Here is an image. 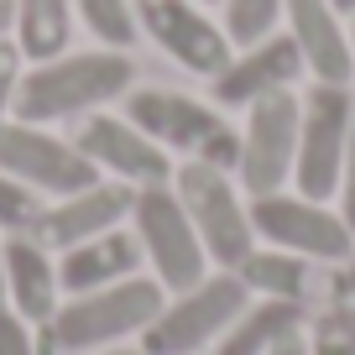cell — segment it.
<instances>
[{
    "instance_id": "1",
    "label": "cell",
    "mask_w": 355,
    "mask_h": 355,
    "mask_svg": "<svg viewBox=\"0 0 355 355\" xmlns=\"http://www.w3.org/2000/svg\"><path fill=\"white\" fill-rule=\"evenodd\" d=\"M131 89H136L131 53H115V47L58 53L47 63H26L21 94H16V121H37V125L84 121V115L125 100Z\"/></svg>"
},
{
    "instance_id": "2",
    "label": "cell",
    "mask_w": 355,
    "mask_h": 355,
    "mask_svg": "<svg viewBox=\"0 0 355 355\" xmlns=\"http://www.w3.org/2000/svg\"><path fill=\"white\" fill-rule=\"evenodd\" d=\"M167 288L157 277H125L115 288H94V293H73L63 298V309L53 313V324L42 334L47 355H94V350H115L125 340H141L146 324L162 313Z\"/></svg>"
},
{
    "instance_id": "3",
    "label": "cell",
    "mask_w": 355,
    "mask_h": 355,
    "mask_svg": "<svg viewBox=\"0 0 355 355\" xmlns=\"http://www.w3.org/2000/svg\"><path fill=\"white\" fill-rule=\"evenodd\" d=\"M121 105H125V121L141 125L173 162H209V167L235 173V157H241V125H235L214 100L183 94V89L146 84V89H131Z\"/></svg>"
},
{
    "instance_id": "4",
    "label": "cell",
    "mask_w": 355,
    "mask_h": 355,
    "mask_svg": "<svg viewBox=\"0 0 355 355\" xmlns=\"http://www.w3.org/2000/svg\"><path fill=\"white\" fill-rule=\"evenodd\" d=\"M251 303V288L241 282V272H220L214 266L204 282L183 293H167L162 313L146 324L141 345L146 355H209L220 345V334L241 319V309Z\"/></svg>"
},
{
    "instance_id": "5",
    "label": "cell",
    "mask_w": 355,
    "mask_h": 355,
    "mask_svg": "<svg viewBox=\"0 0 355 355\" xmlns=\"http://www.w3.org/2000/svg\"><path fill=\"white\" fill-rule=\"evenodd\" d=\"M173 193L189 209L204 251L220 272H235L256 251V225H251V199L235 183V173L209 162H178L173 167Z\"/></svg>"
},
{
    "instance_id": "6",
    "label": "cell",
    "mask_w": 355,
    "mask_h": 355,
    "mask_svg": "<svg viewBox=\"0 0 355 355\" xmlns=\"http://www.w3.org/2000/svg\"><path fill=\"white\" fill-rule=\"evenodd\" d=\"M131 230H136V241H141V261L152 266V277L162 282L167 293H183V288H193V282H204L214 272L209 251H204L189 209L178 204L173 183L136 189Z\"/></svg>"
},
{
    "instance_id": "7",
    "label": "cell",
    "mask_w": 355,
    "mask_h": 355,
    "mask_svg": "<svg viewBox=\"0 0 355 355\" xmlns=\"http://www.w3.org/2000/svg\"><path fill=\"white\" fill-rule=\"evenodd\" d=\"M355 125V89L350 84H309L298 121V162H293V193L334 204L345 173V146Z\"/></svg>"
},
{
    "instance_id": "8",
    "label": "cell",
    "mask_w": 355,
    "mask_h": 355,
    "mask_svg": "<svg viewBox=\"0 0 355 355\" xmlns=\"http://www.w3.org/2000/svg\"><path fill=\"white\" fill-rule=\"evenodd\" d=\"M298 121H303V94H293V89L245 105L241 157H235V183L245 189V199L293 189V162H298Z\"/></svg>"
},
{
    "instance_id": "9",
    "label": "cell",
    "mask_w": 355,
    "mask_h": 355,
    "mask_svg": "<svg viewBox=\"0 0 355 355\" xmlns=\"http://www.w3.org/2000/svg\"><path fill=\"white\" fill-rule=\"evenodd\" d=\"M251 225H256V245L298 251V256H313V261H350L355 256V230L345 225V214L334 204L303 199L293 189L256 193Z\"/></svg>"
},
{
    "instance_id": "10",
    "label": "cell",
    "mask_w": 355,
    "mask_h": 355,
    "mask_svg": "<svg viewBox=\"0 0 355 355\" xmlns=\"http://www.w3.org/2000/svg\"><path fill=\"white\" fill-rule=\"evenodd\" d=\"M0 173L21 178L26 189H37L42 199H63L89 183H100L94 162L73 146V136H58L53 125L37 121H0Z\"/></svg>"
},
{
    "instance_id": "11",
    "label": "cell",
    "mask_w": 355,
    "mask_h": 355,
    "mask_svg": "<svg viewBox=\"0 0 355 355\" xmlns=\"http://www.w3.org/2000/svg\"><path fill=\"white\" fill-rule=\"evenodd\" d=\"M131 6L141 37H152L183 73L214 78L230 63L235 42L225 37L220 16H209V6H199V0H131Z\"/></svg>"
},
{
    "instance_id": "12",
    "label": "cell",
    "mask_w": 355,
    "mask_h": 355,
    "mask_svg": "<svg viewBox=\"0 0 355 355\" xmlns=\"http://www.w3.org/2000/svg\"><path fill=\"white\" fill-rule=\"evenodd\" d=\"M73 146L94 162L100 178H115L125 189H157V183H173V157L152 141L136 121L110 110H94L73 125Z\"/></svg>"
},
{
    "instance_id": "13",
    "label": "cell",
    "mask_w": 355,
    "mask_h": 355,
    "mask_svg": "<svg viewBox=\"0 0 355 355\" xmlns=\"http://www.w3.org/2000/svg\"><path fill=\"white\" fill-rule=\"evenodd\" d=\"M235 272H241V282L251 288V298L293 303V309H303L309 319L345 303V293H340V261H313V256H298V251L256 245Z\"/></svg>"
},
{
    "instance_id": "14",
    "label": "cell",
    "mask_w": 355,
    "mask_h": 355,
    "mask_svg": "<svg viewBox=\"0 0 355 355\" xmlns=\"http://www.w3.org/2000/svg\"><path fill=\"white\" fill-rule=\"evenodd\" d=\"M303 78V53L288 32H272L261 42H245L230 53V63L209 78V100L220 110H245V105L266 100V94H282Z\"/></svg>"
},
{
    "instance_id": "15",
    "label": "cell",
    "mask_w": 355,
    "mask_h": 355,
    "mask_svg": "<svg viewBox=\"0 0 355 355\" xmlns=\"http://www.w3.org/2000/svg\"><path fill=\"white\" fill-rule=\"evenodd\" d=\"M131 204H136V189L115 183V178H100L78 193H63V199H47L42 209V225H37V241L47 251H68L78 241H94L105 230H121L131 225Z\"/></svg>"
},
{
    "instance_id": "16",
    "label": "cell",
    "mask_w": 355,
    "mask_h": 355,
    "mask_svg": "<svg viewBox=\"0 0 355 355\" xmlns=\"http://www.w3.org/2000/svg\"><path fill=\"white\" fill-rule=\"evenodd\" d=\"M282 32L298 42L303 73L313 84H355L350 68V26L334 0H288L282 11Z\"/></svg>"
},
{
    "instance_id": "17",
    "label": "cell",
    "mask_w": 355,
    "mask_h": 355,
    "mask_svg": "<svg viewBox=\"0 0 355 355\" xmlns=\"http://www.w3.org/2000/svg\"><path fill=\"white\" fill-rule=\"evenodd\" d=\"M6 309L32 329H47L63 309L58 251H47L37 235H6Z\"/></svg>"
},
{
    "instance_id": "18",
    "label": "cell",
    "mask_w": 355,
    "mask_h": 355,
    "mask_svg": "<svg viewBox=\"0 0 355 355\" xmlns=\"http://www.w3.org/2000/svg\"><path fill=\"white\" fill-rule=\"evenodd\" d=\"M141 272V241L131 225L105 230L94 241H78L68 251H58V277H63V298L73 293H94V288H115V282Z\"/></svg>"
},
{
    "instance_id": "19",
    "label": "cell",
    "mask_w": 355,
    "mask_h": 355,
    "mask_svg": "<svg viewBox=\"0 0 355 355\" xmlns=\"http://www.w3.org/2000/svg\"><path fill=\"white\" fill-rule=\"evenodd\" d=\"M309 324V313L293 309V303H277V298H251L241 309V319L230 324V329L220 334V345H214L209 355H266L272 345L282 340V334L303 329Z\"/></svg>"
},
{
    "instance_id": "20",
    "label": "cell",
    "mask_w": 355,
    "mask_h": 355,
    "mask_svg": "<svg viewBox=\"0 0 355 355\" xmlns=\"http://www.w3.org/2000/svg\"><path fill=\"white\" fill-rule=\"evenodd\" d=\"M73 26H78L73 0H16L11 37H16V47L26 53V63H47V58L68 53Z\"/></svg>"
},
{
    "instance_id": "21",
    "label": "cell",
    "mask_w": 355,
    "mask_h": 355,
    "mask_svg": "<svg viewBox=\"0 0 355 355\" xmlns=\"http://www.w3.org/2000/svg\"><path fill=\"white\" fill-rule=\"evenodd\" d=\"M73 16L94 47H115V53H131L141 26H136V6L131 0H73Z\"/></svg>"
},
{
    "instance_id": "22",
    "label": "cell",
    "mask_w": 355,
    "mask_h": 355,
    "mask_svg": "<svg viewBox=\"0 0 355 355\" xmlns=\"http://www.w3.org/2000/svg\"><path fill=\"white\" fill-rule=\"evenodd\" d=\"M282 11H288V0H220V26L235 47H245L282 32Z\"/></svg>"
},
{
    "instance_id": "23",
    "label": "cell",
    "mask_w": 355,
    "mask_h": 355,
    "mask_svg": "<svg viewBox=\"0 0 355 355\" xmlns=\"http://www.w3.org/2000/svg\"><path fill=\"white\" fill-rule=\"evenodd\" d=\"M42 209H47V199L37 189H26L11 173H0V235H37Z\"/></svg>"
},
{
    "instance_id": "24",
    "label": "cell",
    "mask_w": 355,
    "mask_h": 355,
    "mask_svg": "<svg viewBox=\"0 0 355 355\" xmlns=\"http://www.w3.org/2000/svg\"><path fill=\"white\" fill-rule=\"evenodd\" d=\"M309 355H355V309H324L309 319Z\"/></svg>"
},
{
    "instance_id": "25",
    "label": "cell",
    "mask_w": 355,
    "mask_h": 355,
    "mask_svg": "<svg viewBox=\"0 0 355 355\" xmlns=\"http://www.w3.org/2000/svg\"><path fill=\"white\" fill-rule=\"evenodd\" d=\"M21 73H26V53L16 47V37H11V32H0V121H11V115H16Z\"/></svg>"
},
{
    "instance_id": "26",
    "label": "cell",
    "mask_w": 355,
    "mask_h": 355,
    "mask_svg": "<svg viewBox=\"0 0 355 355\" xmlns=\"http://www.w3.org/2000/svg\"><path fill=\"white\" fill-rule=\"evenodd\" d=\"M0 355H47L42 334H37L26 319H16L11 309H0Z\"/></svg>"
},
{
    "instance_id": "27",
    "label": "cell",
    "mask_w": 355,
    "mask_h": 355,
    "mask_svg": "<svg viewBox=\"0 0 355 355\" xmlns=\"http://www.w3.org/2000/svg\"><path fill=\"white\" fill-rule=\"evenodd\" d=\"M334 209L345 214V225L355 230V125H350V146H345V173H340V193H334Z\"/></svg>"
},
{
    "instance_id": "28",
    "label": "cell",
    "mask_w": 355,
    "mask_h": 355,
    "mask_svg": "<svg viewBox=\"0 0 355 355\" xmlns=\"http://www.w3.org/2000/svg\"><path fill=\"white\" fill-rule=\"evenodd\" d=\"M266 355H309V324H303V329H293V334H282Z\"/></svg>"
},
{
    "instance_id": "29",
    "label": "cell",
    "mask_w": 355,
    "mask_h": 355,
    "mask_svg": "<svg viewBox=\"0 0 355 355\" xmlns=\"http://www.w3.org/2000/svg\"><path fill=\"white\" fill-rule=\"evenodd\" d=\"M340 293H345V303H355V256L340 261Z\"/></svg>"
},
{
    "instance_id": "30",
    "label": "cell",
    "mask_w": 355,
    "mask_h": 355,
    "mask_svg": "<svg viewBox=\"0 0 355 355\" xmlns=\"http://www.w3.org/2000/svg\"><path fill=\"white\" fill-rule=\"evenodd\" d=\"M11 21H16V0H0V32H11Z\"/></svg>"
},
{
    "instance_id": "31",
    "label": "cell",
    "mask_w": 355,
    "mask_h": 355,
    "mask_svg": "<svg viewBox=\"0 0 355 355\" xmlns=\"http://www.w3.org/2000/svg\"><path fill=\"white\" fill-rule=\"evenodd\" d=\"M0 309H6V235H0Z\"/></svg>"
},
{
    "instance_id": "32",
    "label": "cell",
    "mask_w": 355,
    "mask_h": 355,
    "mask_svg": "<svg viewBox=\"0 0 355 355\" xmlns=\"http://www.w3.org/2000/svg\"><path fill=\"white\" fill-rule=\"evenodd\" d=\"M94 355H146L141 345H115V350H94Z\"/></svg>"
},
{
    "instance_id": "33",
    "label": "cell",
    "mask_w": 355,
    "mask_h": 355,
    "mask_svg": "<svg viewBox=\"0 0 355 355\" xmlns=\"http://www.w3.org/2000/svg\"><path fill=\"white\" fill-rule=\"evenodd\" d=\"M350 68H355V11H350Z\"/></svg>"
},
{
    "instance_id": "34",
    "label": "cell",
    "mask_w": 355,
    "mask_h": 355,
    "mask_svg": "<svg viewBox=\"0 0 355 355\" xmlns=\"http://www.w3.org/2000/svg\"><path fill=\"white\" fill-rule=\"evenodd\" d=\"M334 6H340V11H345V16H350V11H355V0H334Z\"/></svg>"
},
{
    "instance_id": "35",
    "label": "cell",
    "mask_w": 355,
    "mask_h": 355,
    "mask_svg": "<svg viewBox=\"0 0 355 355\" xmlns=\"http://www.w3.org/2000/svg\"><path fill=\"white\" fill-rule=\"evenodd\" d=\"M199 6H220V0H199Z\"/></svg>"
},
{
    "instance_id": "36",
    "label": "cell",
    "mask_w": 355,
    "mask_h": 355,
    "mask_svg": "<svg viewBox=\"0 0 355 355\" xmlns=\"http://www.w3.org/2000/svg\"><path fill=\"white\" fill-rule=\"evenodd\" d=\"M350 309H355V303H350Z\"/></svg>"
}]
</instances>
